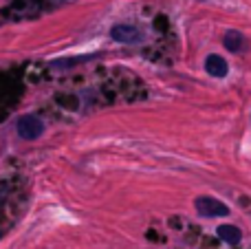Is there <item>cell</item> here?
<instances>
[{
	"label": "cell",
	"mask_w": 251,
	"mask_h": 249,
	"mask_svg": "<svg viewBox=\"0 0 251 249\" xmlns=\"http://www.w3.org/2000/svg\"><path fill=\"white\" fill-rule=\"evenodd\" d=\"M16 130L25 141H35L44 135V122L35 115H22L16 124Z\"/></svg>",
	"instance_id": "6da1fadb"
},
{
	"label": "cell",
	"mask_w": 251,
	"mask_h": 249,
	"mask_svg": "<svg viewBox=\"0 0 251 249\" xmlns=\"http://www.w3.org/2000/svg\"><path fill=\"white\" fill-rule=\"evenodd\" d=\"M223 44H225L227 51L238 53V51H243V47H245V38L238 31H227L225 38H223Z\"/></svg>",
	"instance_id": "52a82bcc"
},
{
	"label": "cell",
	"mask_w": 251,
	"mask_h": 249,
	"mask_svg": "<svg viewBox=\"0 0 251 249\" xmlns=\"http://www.w3.org/2000/svg\"><path fill=\"white\" fill-rule=\"evenodd\" d=\"M194 207L201 216L205 219H216V216H229V207L225 205L223 201L214 197H199L194 201Z\"/></svg>",
	"instance_id": "7a4b0ae2"
},
{
	"label": "cell",
	"mask_w": 251,
	"mask_h": 249,
	"mask_svg": "<svg viewBox=\"0 0 251 249\" xmlns=\"http://www.w3.org/2000/svg\"><path fill=\"white\" fill-rule=\"evenodd\" d=\"M218 238L225 243H229V245H236V243H240V238H243V232H240L236 225H221V227L216 229Z\"/></svg>",
	"instance_id": "5b68a950"
},
{
	"label": "cell",
	"mask_w": 251,
	"mask_h": 249,
	"mask_svg": "<svg viewBox=\"0 0 251 249\" xmlns=\"http://www.w3.org/2000/svg\"><path fill=\"white\" fill-rule=\"evenodd\" d=\"M110 38L122 44H137V42H141L143 35L139 31V26H134V25H115L110 29Z\"/></svg>",
	"instance_id": "3957f363"
},
{
	"label": "cell",
	"mask_w": 251,
	"mask_h": 249,
	"mask_svg": "<svg viewBox=\"0 0 251 249\" xmlns=\"http://www.w3.org/2000/svg\"><path fill=\"white\" fill-rule=\"evenodd\" d=\"M205 71H207L212 77H225V75L229 73V64H227V60L223 55L212 53V55H207V60H205Z\"/></svg>",
	"instance_id": "277c9868"
},
{
	"label": "cell",
	"mask_w": 251,
	"mask_h": 249,
	"mask_svg": "<svg viewBox=\"0 0 251 249\" xmlns=\"http://www.w3.org/2000/svg\"><path fill=\"white\" fill-rule=\"evenodd\" d=\"M97 53H91V55H79V57H62V60H53L51 62V69H71V66H77L84 64V62H91L95 60Z\"/></svg>",
	"instance_id": "8992f818"
}]
</instances>
